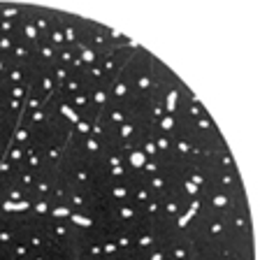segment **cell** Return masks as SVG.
I'll use <instances>...</instances> for the list:
<instances>
[{
	"label": "cell",
	"mask_w": 260,
	"mask_h": 260,
	"mask_svg": "<svg viewBox=\"0 0 260 260\" xmlns=\"http://www.w3.org/2000/svg\"><path fill=\"white\" fill-rule=\"evenodd\" d=\"M65 146L63 142H47V144L40 146V151H42V158H44V168H51V170H58L60 160H63V153H65Z\"/></svg>",
	"instance_id": "5"
},
{
	"label": "cell",
	"mask_w": 260,
	"mask_h": 260,
	"mask_svg": "<svg viewBox=\"0 0 260 260\" xmlns=\"http://www.w3.org/2000/svg\"><path fill=\"white\" fill-rule=\"evenodd\" d=\"M14 44H16L14 38H3V35H0V56H12Z\"/></svg>",
	"instance_id": "25"
},
{
	"label": "cell",
	"mask_w": 260,
	"mask_h": 260,
	"mask_svg": "<svg viewBox=\"0 0 260 260\" xmlns=\"http://www.w3.org/2000/svg\"><path fill=\"white\" fill-rule=\"evenodd\" d=\"M211 184L216 186V188L225 190V193H230V195H235L237 190L244 188L242 177H239L237 170H216L214 177H211Z\"/></svg>",
	"instance_id": "4"
},
{
	"label": "cell",
	"mask_w": 260,
	"mask_h": 260,
	"mask_svg": "<svg viewBox=\"0 0 260 260\" xmlns=\"http://www.w3.org/2000/svg\"><path fill=\"white\" fill-rule=\"evenodd\" d=\"M23 12V5H16V3H0V19L3 21H16Z\"/></svg>",
	"instance_id": "17"
},
{
	"label": "cell",
	"mask_w": 260,
	"mask_h": 260,
	"mask_svg": "<svg viewBox=\"0 0 260 260\" xmlns=\"http://www.w3.org/2000/svg\"><path fill=\"white\" fill-rule=\"evenodd\" d=\"M103 255H105V260H116L121 255L119 246H116V242H114L112 237H105L103 239Z\"/></svg>",
	"instance_id": "24"
},
{
	"label": "cell",
	"mask_w": 260,
	"mask_h": 260,
	"mask_svg": "<svg viewBox=\"0 0 260 260\" xmlns=\"http://www.w3.org/2000/svg\"><path fill=\"white\" fill-rule=\"evenodd\" d=\"M81 91H88L86 77H84V75H70V79L65 81L63 91H60L58 95L60 98H68V95H75V93H81Z\"/></svg>",
	"instance_id": "12"
},
{
	"label": "cell",
	"mask_w": 260,
	"mask_h": 260,
	"mask_svg": "<svg viewBox=\"0 0 260 260\" xmlns=\"http://www.w3.org/2000/svg\"><path fill=\"white\" fill-rule=\"evenodd\" d=\"M49 119H51V112H49L47 105L40 109H32V112H23V121H26L32 130H42L44 125L49 123Z\"/></svg>",
	"instance_id": "9"
},
{
	"label": "cell",
	"mask_w": 260,
	"mask_h": 260,
	"mask_svg": "<svg viewBox=\"0 0 260 260\" xmlns=\"http://www.w3.org/2000/svg\"><path fill=\"white\" fill-rule=\"evenodd\" d=\"M12 142L19 146H28L32 142V128L23 119L14 125V130H12Z\"/></svg>",
	"instance_id": "13"
},
{
	"label": "cell",
	"mask_w": 260,
	"mask_h": 260,
	"mask_svg": "<svg viewBox=\"0 0 260 260\" xmlns=\"http://www.w3.org/2000/svg\"><path fill=\"white\" fill-rule=\"evenodd\" d=\"M49 70H51V77H54L56 93H60V91H63V86H65V81L70 79L72 70H70V68H65V65H60V63H54Z\"/></svg>",
	"instance_id": "15"
},
{
	"label": "cell",
	"mask_w": 260,
	"mask_h": 260,
	"mask_svg": "<svg viewBox=\"0 0 260 260\" xmlns=\"http://www.w3.org/2000/svg\"><path fill=\"white\" fill-rule=\"evenodd\" d=\"M156 174H162V160L160 158H156V160H146L144 165H142V170H140L137 177L151 179V177H156Z\"/></svg>",
	"instance_id": "19"
},
{
	"label": "cell",
	"mask_w": 260,
	"mask_h": 260,
	"mask_svg": "<svg viewBox=\"0 0 260 260\" xmlns=\"http://www.w3.org/2000/svg\"><path fill=\"white\" fill-rule=\"evenodd\" d=\"M75 58H77V49L75 47H68V44H65V47L56 49V63L70 68V65L75 63Z\"/></svg>",
	"instance_id": "18"
},
{
	"label": "cell",
	"mask_w": 260,
	"mask_h": 260,
	"mask_svg": "<svg viewBox=\"0 0 260 260\" xmlns=\"http://www.w3.org/2000/svg\"><path fill=\"white\" fill-rule=\"evenodd\" d=\"M7 251H10V255H12L14 260H28V258L32 255V251L28 249V244H26V242H21V239H16V242L12 244V246H10Z\"/></svg>",
	"instance_id": "20"
},
{
	"label": "cell",
	"mask_w": 260,
	"mask_h": 260,
	"mask_svg": "<svg viewBox=\"0 0 260 260\" xmlns=\"http://www.w3.org/2000/svg\"><path fill=\"white\" fill-rule=\"evenodd\" d=\"M75 49H77V56H79V60L86 65V68H91V65L98 63V54H95V51H91L86 44H77Z\"/></svg>",
	"instance_id": "22"
},
{
	"label": "cell",
	"mask_w": 260,
	"mask_h": 260,
	"mask_svg": "<svg viewBox=\"0 0 260 260\" xmlns=\"http://www.w3.org/2000/svg\"><path fill=\"white\" fill-rule=\"evenodd\" d=\"M107 88H109V103L123 105V103H130V100H133V95H130V84H128L123 72H121Z\"/></svg>",
	"instance_id": "6"
},
{
	"label": "cell",
	"mask_w": 260,
	"mask_h": 260,
	"mask_svg": "<svg viewBox=\"0 0 260 260\" xmlns=\"http://www.w3.org/2000/svg\"><path fill=\"white\" fill-rule=\"evenodd\" d=\"M35 63L44 65V68H51L56 63V49L49 47L47 42H38L35 44Z\"/></svg>",
	"instance_id": "11"
},
{
	"label": "cell",
	"mask_w": 260,
	"mask_h": 260,
	"mask_svg": "<svg viewBox=\"0 0 260 260\" xmlns=\"http://www.w3.org/2000/svg\"><path fill=\"white\" fill-rule=\"evenodd\" d=\"M88 93H91L93 112L103 114L105 109L109 107V88L107 86H95V88H88Z\"/></svg>",
	"instance_id": "10"
},
{
	"label": "cell",
	"mask_w": 260,
	"mask_h": 260,
	"mask_svg": "<svg viewBox=\"0 0 260 260\" xmlns=\"http://www.w3.org/2000/svg\"><path fill=\"white\" fill-rule=\"evenodd\" d=\"M56 174H58V170H51V168H44L38 174V181H35V186L30 190L32 200H49L51 198V190H54V184H56Z\"/></svg>",
	"instance_id": "3"
},
{
	"label": "cell",
	"mask_w": 260,
	"mask_h": 260,
	"mask_svg": "<svg viewBox=\"0 0 260 260\" xmlns=\"http://www.w3.org/2000/svg\"><path fill=\"white\" fill-rule=\"evenodd\" d=\"M35 181H38V172L35 170H30L28 165H21V168H14V184L19 186V188H23L28 195H30L32 186H35Z\"/></svg>",
	"instance_id": "8"
},
{
	"label": "cell",
	"mask_w": 260,
	"mask_h": 260,
	"mask_svg": "<svg viewBox=\"0 0 260 260\" xmlns=\"http://www.w3.org/2000/svg\"><path fill=\"white\" fill-rule=\"evenodd\" d=\"M156 130H160V133H168V135H174V130H177V116H174L172 112H168L160 121H158Z\"/></svg>",
	"instance_id": "23"
},
{
	"label": "cell",
	"mask_w": 260,
	"mask_h": 260,
	"mask_svg": "<svg viewBox=\"0 0 260 260\" xmlns=\"http://www.w3.org/2000/svg\"><path fill=\"white\" fill-rule=\"evenodd\" d=\"M30 14H32V23H35V30H38V35H40V42H42V40L47 38L49 32H51V28L58 23V10L32 5Z\"/></svg>",
	"instance_id": "2"
},
{
	"label": "cell",
	"mask_w": 260,
	"mask_h": 260,
	"mask_svg": "<svg viewBox=\"0 0 260 260\" xmlns=\"http://www.w3.org/2000/svg\"><path fill=\"white\" fill-rule=\"evenodd\" d=\"M5 158L12 162V168H21V165H26V146H19V144H14V142H10Z\"/></svg>",
	"instance_id": "14"
},
{
	"label": "cell",
	"mask_w": 260,
	"mask_h": 260,
	"mask_svg": "<svg viewBox=\"0 0 260 260\" xmlns=\"http://www.w3.org/2000/svg\"><path fill=\"white\" fill-rule=\"evenodd\" d=\"M81 44H86L91 51H95L98 58L114 51V44L107 40L105 26L98 21H88V19H86V26H84V40H81Z\"/></svg>",
	"instance_id": "1"
},
{
	"label": "cell",
	"mask_w": 260,
	"mask_h": 260,
	"mask_svg": "<svg viewBox=\"0 0 260 260\" xmlns=\"http://www.w3.org/2000/svg\"><path fill=\"white\" fill-rule=\"evenodd\" d=\"M114 242H116V246H119V251L121 253H133V235L128 233V230H121L119 235H114Z\"/></svg>",
	"instance_id": "21"
},
{
	"label": "cell",
	"mask_w": 260,
	"mask_h": 260,
	"mask_svg": "<svg viewBox=\"0 0 260 260\" xmlns=\"http://www.w3.org/2000/svg\"><path fill=\"white\" fill-rule=\"evenodd\" d=\"M3 81H5L7 86H28V84H30V68L12 60L10 70H7L5 77H3Z\"/></svg>",
	"instance_id": "7"
},
{
	"label": "cell",
	"mask_w": 260,
	"mask_h": 260,
	"mask_svg": "<svg viewBox=\"0 0 260 260\" xmlns=\"http://www.w3.org/2000/svg\"><path fill=\"white\" fill-rule=\"evenodd\" d=\"M153 142H156L158 153H160V156H170V153H172V142H174L172 135H168V133H160V130L153 128Z\"/></svg>",
	"instance_id": "16"
}]
</instances>
